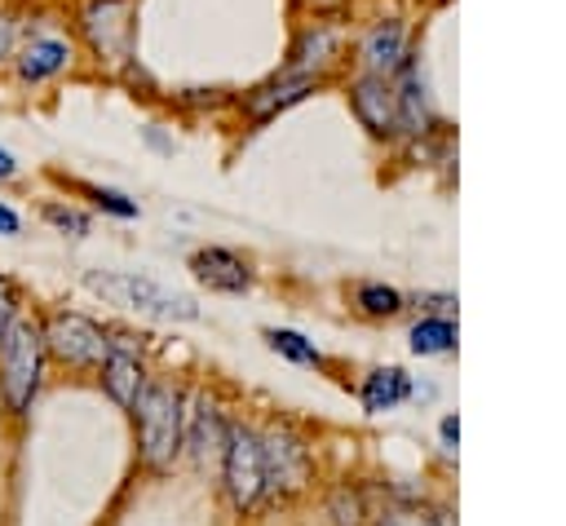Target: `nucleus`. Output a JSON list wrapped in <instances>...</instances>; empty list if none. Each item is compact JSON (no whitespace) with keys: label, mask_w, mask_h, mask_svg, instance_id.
I'll use <instances>...</instances> for the list:
<instances>
[{"label":"nucleus","mask_w":566,"mask_h":526,"mask_svg":"<svg viewBox=\"0 0 566 526\" xmlns=\"http://www.w3.org/2000/svg\"><path fill=\"white\" fill-rule=\"evenodd\" d=\"M181 398L168 385H142L133 398V420H137V446L150 469H168L181 451Z\"/></svg>","instance_id":"nucleus-1"},{"label":"nucleus","mask_w":566,"mask_h":526,"mask_svg":"<svg viewBox=\"0 0 566 526\" xmlns=\"http://www.w3.org/2000/svg\"><path fill=\"white\" fill-rule=\"evenodd\" d=\"M44 376V336L40 327L9 318L0 327V389L9 411H31V398Z\"/></svg>","instance_id":"nucleus-2"},{"label":"nucleus","mask_w":566,"mask_h":526,"mask_svg":"<svg viewBox=\"0 0 566 526\" xmlns=\"http://www.w3.org/2000/svg\"><path fill=\"white\" fill-rule=\"evenodd\" d=\"M226 491L234 508H256L270 495V464H265V442L261 433L243 424H226Z\"/></svg>","instance_id":"nucleus-3"},{"label":"nucleus","mask_w":566,"mask_h":526,"mask_svg":"<svg viewBox=\"0 0 566 526\" xmlns=\"http://www.w3.org/2000/svg\"><path fill=\"white\" fill-rule=\"evenodd\" d=\"M88 287H97L115 305H128L155 318H199V305L186 292L159 287L155 278H142V274H88Z\"/></svg>","instance_id":"nucleus-4"},{"label":"nucleus","mask_w":566,"mask_h":526,"mask_svg":"<svg viewBox=\"0 0 566 526\" xmlns=\"http://www.w3.org/2000/svg\"><path fill=\"white\" fill-rule=\"evenodd\" d=\"M75 27L97 62H124L133 44V0H84Z\"/></svg>","instance_id":"nucleus-5"},{"label":"nucleus","mask_w":566,"mask_h":526,"mask_svg":"<svg viewBox=\"0 0 566 526\" xmlns=\"http://www.w3.org/2000/svg\"><path fill=\"white\" fill-rule=\"evenodd\" d=\"M44 349L49 354H57L62 362H71V367H102V358L111 354V340H106V332L93 323V318H84V314H53L49 323H44Z\"/></svg>","instance_id":"nucleus-6"},{"label":"nucleus","mask_w":566,"mask_h":526,"mask_svg":"<svg viewBox=\"0 0 566 526\" xmlns=\"http://www.w3.org/2000/svg\"><path fill=\"white\" fill-rule=\"evenodd\" d=\"M9 62H13V75L22 84H49L62 71H71L75 44L66 35H57V31H31L27 40H18V49H13Z\"/></svg>","instance_id":"nucleus-7"},{"label":"nucleus","mask_w":566,"mask_h":526,"mask_svg":"<svg viewBox=\"0 0 566 526\" xmlns=\"http://www.w3.org/2000/svg\"><path fill=\"white\" fill-rule=\"evenodd\" d=\"M349 106H354V115L367 133H376V137L402 133L398 128V84H394V75H376V71L358 75L354 88H349Z\"/></svg>","instance_id":"nucleus-8"},{"label":"nucleus","mask_w":566,"mask_h":526,"mask_svg":"<svg viewBox=\"0 0 566 526\" xmlns=\"http://www.w3.org/2000/svg\"><path fill=\"white\" fill-rule=\"evenodd\" d=\"M340 44H345V31L336 22H314L296 35L292 53H287V75H323L336 57H340Z\"/></svg>","instance_id":"nucleus-9"},{"label":"nucleus","mask_w":566,"mask_h":526,"mask_svg":"<svg viewBox=\"0 0 566 526\" xmlns=\"http://www.w3.org/2000/svg\"><path fill=\"white\" fill-rule=\"evenodd\" d=\"M314 84H318V75H287V71H279L274 80H265L261 88H252V93L243 97V111H248L256 124H265V119H274L279 111L305 102V97L314 93Z\"/></svg>","instance_id":"nucleus-10"},{"label":"nucleus","mask_w":566,"mask_h":526,"mask_svg":"<svg viewBox=\"0 0 566 526\" xmlns=\"http://www.w3.org/2000/svg\"><path fill=\"white\" fill-rule=\"evenodd\" d=\"M190 270L199 283H208L212 292H248L252 287V270L243 256H234L230 248H199L190 256Z\"/></svg>","instance_id":"nucleus-11"},{"label":"nucleus","mask_w":566,"mask_h":526,"mask_svg":"<svg viewBox=\"0 0 566 526\" xmlns=\"http://www.w3.org/2000/svg\"><path fill=\"white\" fill-rule=\"evenodd\" d=\"M407 57V31L402 22H376L367 35H363V66L376 71V75H394Z\"/></svg>","instance_id":"nucleus-12"},{"label":"nucleus","mask_w":566,"mask_h":526,"mask_svg":"<svg viewBox=\"0 0 566 526\" xmlns=\"http://www.w3.org/2000/svg\"><path fill=\"white\" fill-rule=\"evenodd\" d=\"M265 442V464H270V495L274 491H296L305 482V446L287 433H270Z\"/></svg>","instance_id":"nucleus-13"},{"label":"nucleus","mask_w":566,"mask_h":526,"mask_svg":"<svg viewBox=\"0 0 566 526\" xmlns=\"http://www.w3.org/2000/svg\"><path fill=\"white\" fill-rule=\"evenodd\" d=\"M102 385H106V393H111L119 407H133L137 389L146 385L133 345H115V340H111V354L102 358Z\"/></svg>","instance_id":"nucleus-14"},{"label":"nucleus","mask_w":566,"mask_h":526,"mask_svg":"<svg viewBox=\"0 0 566 526\" xmlns=\"http://www.w3.org/2000/svg\"><path fill=\"white\" fill-rule=\"evenodd\" d=\"M407 393H411L407 376H402L398 367H380V371H371L367 385H363V407H367V411H389V407H398Z\"/></svg>","instance_id":"nucleus-15"},{"label":"nucleus","mask_w":566,"mask_h":526,"mask_svg":"<svg viewBox=\"0 0 566 526\" xmlns=\"http://www.w3.org/2000/svg\"><path fill=\"white\" fill-rule=\"evenodd\" d=\"M447 349H455L451 318H424L411 327V354H447Z\"/></svg>","instance_id":"nucleus-16"},{"label":"nucleus","mask_w":566,"mask_h":526,"mask_svg":"<svg viewBox=\"0 0 566 526\" xmlns=\"http://www.w3.org/2000/svg\"><path fill=\"white\" fill-rule=\"evenodd\" d=\"M265 340H270V349H279L283 358H292V362H301V367H323V354H318L301 332L274 327V332H265Z\"/></svg>","instance_id":"nucleus-17"},{"label":"nucleus","mask_w":566,"mask_h":526,"mask_svg":"<svg viewBox=\"0 0 566 526\" xmlns=\"http://www.w3.org/2000/svg\"><path fill=\"white\" fill-rule=\"evenodd\" d=\"M221 420H217V407L208 402V398H199L195 402V429H190V446H195V455H203L208 446H217L221 442Z\"/></svg>","instance_id":"nucleus-18"},{"label":"nucleus","mask_w":566,"mask_h":526,"mask_svg":"<svg viewBox=\"0 0 566 526\" xmlns=\"http://www.w3.org/2000/svg\"><path fill=\"white\" fill-rule=\"evenodd\" d=\"M40 217H44L53 230L71 234V239H84V234H88V217H84L80 208H66V203H44V208H40Z\"/></svg>","instance_id":"nucleus-19"},{"label":"nucleus","mask_w":566,"mask_h":526,"mask_svg":"<svg viewBox=\"0 0 566 526\" xmlns=\"http://www.w3.org/2000/svg\"><path fill=\"white\" fill-rule=\"evenodd\" d=\"M358 305L367 314H398L402 309V296L394 287H385V283H363L358 287Z\"/></svg>","instance_id":"nucleus-20"},{"label":"nucleus","mask_w":566,"mask_h":526,"mask_svg":"<svg viewBox=\"0 0 566 526\" xmlns=\"http://www.w3.org/2000/svg\"><path fill=\"white\" fill-rule=\"evenodd\" d=\"M18 40H22V22H18V13H9V9L0 4V66L13 57Z\"/></svg>","instance_id":"nucleus-21"},{"label":"nucleus","mask_w":566,"mask_h":526,"mask_svg":"<svg viewBox=\"0 0 566 526\" xmlns=\"http://www.w3.org/2000/svg\"><path fill=\"white\" fill-rule=\"evenodd\" d=\"M88 194H93V203H97L102 212H111V217H137V203L124 199L119 190H88Z\"/></svg>","instance_id":"nucleus-22"},{"label":"nucleus","mask_w":566,"mask_h":526,"mask_svg":"<svg viewBox=\"0 0 566 526\" xmlns=\"http://www.w3.org/2000/svg\"><path fill=\"white\" fill-rule=\"evenodd\" d=\"M13 309H18V287H13V278L0 274V327L13 318Z\"/></svg>","instance_id":"nucleus-23"},{"label":"nucleus","mask_w":566,"mask_h":526,"mask_svg":"<svg viewBox=\"0 0 566 526\" xmlns=\"http://www.w3.org/2000/svg\"><path fill=\"white\" fill-rule=\"evenodd\" d=\"M18 230H22V217L9 203H0V234H18Z\"/></svg>","instance_id":"nucleus-24"},{"label":"nucleus","mask_w":566,"mask_h":526,"mask_svg":"<svg viewBox=\"0 0 566 526\" xmlns=\"http://www.w3.org/2000/svg\"><path fill=\"white\" fill-rule=\"evenodd\" d=\"M385 526H442L438 517H402V513H389Z\"/></svg>","instance_id":"nucleus-25"},{"label":"nucleus","mask_w":566,"mask_h":526,"mask_svg":"<svg viewBox=\"0 0 566 526\" xmlns=\"http://www.w3.org/2000/svg\"><path fill=\"white\" fill-rule=\"evenodd\" d=\"M9 177H18V159H13V155L0 146V181H9Z\"/></svg>","instance_id":"nucleus-26"},{"label":"nucleus","mask_w":566,"mask_h":526,"mask_svg":"<svg viewBox=\"0 0 566 526\" xmlns=\"http://www.w3.org/2000/svg\"><path fill=\"white\" fill-rule=\"evenodd\" d=\"M455 438H460V424L447 415V420H442V442H455Z\"/></svg>","instance_id":"nucleus-27"}]
</instances>
